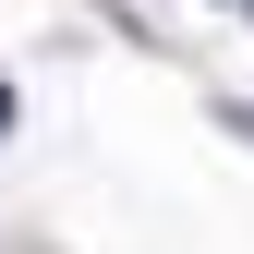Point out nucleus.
Segmentation results:
<instances>
[{
  "instance_id": "obj_1",
  "label": "nucleus",
  "mask_w": 254,
  "mask_h": 254,
  "mask_svg": "<svg viewBox=\"0 0 254 254\" xmlns=\"http://www.w3.org/2000/svg\"><path fill=\"white\" fill-rule=\"evenodd\" d=\"M0 121H12V97H0Z\"/></svg>"
}]
</instances>
